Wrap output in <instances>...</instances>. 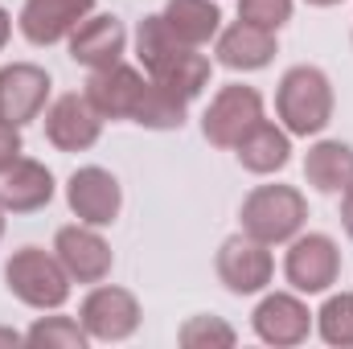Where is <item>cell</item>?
<instances>
[{"label":"cell","instance_id":"6da1fadb","mask_svg":"<svg viewBox=\"0 0 353 349\" xmlns=\"http://www.w3.org/2000/svg\"><path fill=\"white\" fill-rule=\"evenodd\" d=\"M136 58H140V66L148 70L152 83H165L176 94H185V99H197L210 87V58L197 54V46L181 41L161 12L140 21V29H136Z\"/></svg>","mask_w":353,"mask_h":349},{"label":"cell","instance_id":"7a4b0ae2","mask_svg":"<svg viewBox=\"0 0 353 349\" xmlns=\"http://www.w3.org/2000/svg\"><path fill=\"white\" fill-rule=\"evenodd\" d=\"M275 107L292 136H316L333 119V83L316 66H292L279 79Z\"/></svg>","mask_w":353,"mask_h":349},{"label":"cell","instance_id":"3957f363","mask_svg":"<svg viewBox=\"0 0 353 349\" xmlns=\"http://www.w3.org/2000/svg\"><path fill=\"white\" fill-rule=\"evenodd\" d=\"M239 218H243V235L275 247V243H292L300 235V226L308 222V201L292 185H259L243 201Z\"/></svg>","mask_w":353,"mask_h":349},{"label":"cell","instance_id":"277c9868","mask_svg":"<svg viewBox=\"0 0 353 349\" xmlns=\"http://www.w3.org/2000/svg\"><path fill=\"white\" fill-rule=\"evenodd\" d=\"M8 292L29 308H62L70 296V275L58 255H46L41 247H21L4 263Z\"/></svg>","mask_w":353,"mask_h":349},{"label":"cell","instance_id":"5b68a950","mask_svg":"<svg viewBox=\"0 0 353 349\" xmlns=\"http://www.w3.org/2000/svg\"><path fill=\"white\" fill-rule=\"evenodd\" d=\"M263 119V94L255 87H222L214 94V103L205 107V119H201V132L210 144L218 148H234L255 123Z\"/></svg>","mask_w":353,"mask_h":349},{"label":"cell","instance_id":"8992f818","mask_svg":"<svg viewBox=\"0 0 353 349\" xmlns=\"http://www.w3.org/2000/svg\"><path fill=\"white\" fill-rule=\"evenodd\" d=\"M79 325L87 329V337H94V341H123V337H132L140 329V300L128 288L103 283V288H94L83 300Z\"/></svg>","mask_w":353,"mask_h":349},{"label":"cell","instance_id":"52a82bcc","mask_svg":"<svg viewBox=\"0 0 353 349\" xmlns=\"http://www.w3.org/2000/svg\"><path fill=\"white\" fill-rule=\"evenodd\" d=\"M275 275V259L267 251V243L251 235H234L218 247V279L234 292V296H251L263 292Z\"/></svg>","mask_w":353,"mask_h":349},{"label":"cell","instance_id":"ba28073f","mask_svg":"<svg viewBox=\"0 0 353 349\" xmlns=\"http://www.w3.org/2000/svg\"><path fill=\"white\" fill-rule=\"evenodd\" d=\"M283 275L296 292H325L329 283H337L341 275V251L329 235H304L288 247L283 259Z\"/></svg>","mask_w":353,"mask_h":349},{"label":"cell","instance_id":"9c48e42d","mask_svg":"<svg viewBox=\"0 0 353 349\" xmlns=\"http://www.w3.org/2000/svg\"><path fill=\"white\" fill-rule=\"evenodd\" d=\"M50 99V74L33 62H12L0 66V123L25 128L46 111Z\"/></svg>","mask_w":353,"mask_h":349},{"label":"cell","instance_id":"30bf717a","mask_svg":"<svg viewBox=\"0 0 353 349\" xmlns=\"http://www.w3.org/2000/svg\"><path fill=\"white\" fill-rule=\"evenodd\" d=\"M66 201L74 210L79 222L87 226H111L119 218V206H123V193H119V181L99 169V165H87L66 181Z\"/></svg>","mask_w":353,"mask_h":349},{"label":"cell","instance_id":"8fae6325","mask_svg":"<svg viewBox=\"0 0 353 349\" xmlns=\"http://www.w3.org/2000/svg\"><path fill=\"white\" fill-rule=\"evenodd\" d=\"M54 255L66 267V275L79 279V283H103L107 271H111V247H107V239L94 226H87V222L62 226L58 239H54Z\"/></svg>","mask_w":353,"mask_h":349},{"label":"cell","instance_id":"7c38bea8","mask_svg":"<svg viewBox=\"0 0 353 349\" xmlns=\"http://www.w3.org/2000/svg\"><path fill=\"white\" fill-rule=\"evenodd\" d=\"M99 132H103V115L90 107L87 94H62L46 111V136L62 152H87L90 144H99Z\"/></svg>","mask_w":353,"mask_h":349},{"label":"cell","instance_id":"4fadbf2b","mask_svg":"<svg viewBox=\"0 0 353 349\" xmlns=\"http://www.w3.org/2000/svg\"><path fill=\"white\" fill-rule=\"evenodd\" d=\"M123 50H128V29L111 12L79 21V29L70 33V58L87 70H103V66L123 62Z\"/></svg>","mask_w":353,"mask_h":349},{"label":"cell","instance_id":"5bb4252c","mask_svg":"<svg viewBox=\"0 0 353 349\" xmlns=\"http://www.w3.org/2000/svg\"><path fill=\"white\" fill-rule=\"evenodd\" d=\"M94 0H25L21 8V33L33 46H54L62 37H70L79 29V21H87Z\"/></svg>","mask_w":353,"mask_h":349},{"label":"cell","instance_id":"9a60e30c","mask_svg":"<svg viewBox=\"0 0 353 349\" xmlns=\"http://www.w3.org/2000/svg\"><path fill=\"white\" fill-rule=\"evenodd\" d=\"M140 90H144L140 70L115 62V66L90 70L83 94L90 99V107H94L103 119H132V111H136V103H140Z\"/></svg>","mask_w":353,"mask_h":349},{"label":"cell","instance_id":"2e32d148","mask_svg":"<svg viewBox=\"0 0 353 349\" xmlns=\"http://www.w3.org/2000/svg\"><path fill=\"white\" fill-rule=\"evenodd\" d=\"M251 321H255V333L263 337L267 346H300V341L308 337V329H312L308 304H300V300L288 296V292L263 296Z\"/></svg>","mask_w":353,"mask_h":349},{"label":"cell","instance_id":"e0dca14e","mask_svg":"<svg viewBox=\"0 0 353 349\" xmlns=\"http://www.w3.org/2000/svg\"><path fill=\"white\" fill-rule=\"evenodd\" d=\"M50 197H54V173L41 161L21 157L0 173V206L8 214H33L50 206Z\"/></svg>","mask_w":353,"mask_h":349},{"label":"cell","instance_id":"ac0fdd59","mask_svg":"<svg viewBox=\"0 0 353 349\" xmlns=\"http://www.w3.org/2000/svg\"><path fill=\"white\" fill-rule=\"evenodd\" d=\"M275 58V33L251 21H234L218 33V62L230 70H263Z\"/></svg>","mask_w":353,"mask_h":349},{"label":"cell","instance_id":"d6986e66","mask_svg":"<svg viewBox=\"0 0 353 349\" xmlns=\"http://www.w3.org/2000/svg\"><path fill=\"white\" fill-rule=\"evenodd\" d=\"M234 152H239V165H243L247 173H275V169L288 165L292 140H288V132L275 128L271 119H259V123L234 144Z\"/></svg>","mask_w":353,"mask_h":349},{"label":"cell","instance_id":"ffe728a7","mask_svg":"<svg viewBox=\"0 0 353 349\" xmlns=\"http://www.w3.org/2000/svg\"><path fill=\"white\" fill-rule=\"evenodd\" d=\"M304 177L321 193H345L353 185V148L341 140H321L304 157Z\"/></svg>","mask_w":353,"mask_h":349},{"label":"cell","instance_id":"44dd1931","mask_svg":"<svg viewBox=\"0 0 353 349\" xmlns=\"http://www.w3.org/2000/svg\"><path fill=\"white\" fill-rule=\"evenodd\" d=\"M161 17L169 21V29H173L176 37L189 41V46H205L218 33V25H222V12H218L214 0H169Z\"/></svg>","mask_w":353,"mask_h":349},{"label":"cell","instance_id":"7402d4cb","mask_svg":"<svg viewBox=\"0 0 353 349\" xmlns=\"http://www.w3.org/2000/svg\"><path fill=\"white\" fill-rule=\"evenodd\" d=\"M185 107H189L185 94H176L173 87L148 79L144 90H140V103H136L132 119H136L140 128H152V132H173V128L185 123Z\"/></svg>","mask_w":353,"mask_h":349},{"label":"cell","instance_id":"603a6c76","mask_svg":"<svg viewBox=\"0 0 353 349\" xmlns=\"http://www.w3.org/2000/svg\"><path fill=\"white\" fill-rule=\"evenodd\" d=\"M25 346L33 349H83L87 346V329L70 317H41L29 333H25Z\"/></svg>","mask_w":353,"mask_h":349},{"label":"cell","instance_id":"cb8c5ba5","mask_svg":"<svg viewBox=\"0 0 353 349\" xmlns=\"http://www.w3.org/2000/svg\"><path fill=\"white\" fill-rule=\"evenodd\" d=\"M316 325H321V337L329 346H353V292H341V296H329L316 312Z\"/></svg>","mask_w":353,"mask_h":349},{"label":"cell","instance_id":"d4e9b609","mask_svg":"<svg viewBox=\"0 0 353 349\" xmlns=\"http://www.w3.org/2000/svg\"><path fill=\"white\" fill-rule=\"evenodd\" d=\"M176 337H181L185 349H230L234 346V329L222 317H189Z\"/></svg>","mask_w":353,"mask_h":349},{"label":"cell","instance_id":"484cf974","mask_svg":"<svg viewBox=\"0 0 353 349\" xmlns=\"http://www.w3.org/2000/svg\"><path fill=\"white\" fill-rule=\"evenodd\" d=\"M292 17V0H239V21L263 25V29H279Z\"/></svg>","mask_w":353,"mask_h":349},{"label":"cell","instance_id":"4316f807","mask_svg":"<svg viewBox=\"0 0 353 349\" xmlns=\"http://www.w3.org/2000/svg\"><path fill=\"white\" fill-rule=\"evenodd\" d=\"M12 161H21V128L0 123V173H4Z\"/></svg>","mask_w":353,"mask_h":349},{"label":"cell","instance_id":"83f0119b","mask_svg":"<svg viewBox=\"0 0 353 349\" xmlns=\"http://www.w3.org/2000/svg\"><path fill=\"white\" fill-rule=\"evenodd\" d=\"M341 226H345V235L353 239V185L345 189V197H341Z\"/></svg>","mask_w":353,"mask_h":349},{"label":"cell","instance_id":"f1b7e54d","mask_svg":"<svg viewBox=\"0 0 353 349\" xmlns=\"http://www.w3.org/2000/svg\"><path fill=\"white\" fill-rule=\"evenodd\" d=\"M21 341H25V337H21L17 329H0V349H17Z\"/></svg>","mask_w":353,"mask_h":349},{"label":"cell","instance_id":"f546056e","mask_svg":"<svg viewBox=\"0 0 353 349\" xmlns=\"http://www.w3.org/2000/svg\"><path fill=\"white\" fill-rule=\"evenodd\" d=\"M8 29H12V21H8V12L0 8V50H4V41H8Z\"/></svg>","mask_w":353,"mask_h":349},{"label":"cell","instance_id":"4dcf8cb0","mask_svg":"<svg viewBox=\"0 0 353 349\" xmlns=\"http://www.w3.org/2000/svg\"><path fill=\"white\" fill-rule=\"evenodd\" d=\"M308 4H316V8H333V4H341V0H308Z\"/></svg>","mask_w":353,"mask_h":349},{"label":"cell","instance_id":"1f68e13d","mask_svg":"<svg viewBox=\"0 0 353 349\" xmlns=\"http://www.w3.org/2000/svg\"><path fill=\"white\" fill-rule=\"evenodd\" d=\"M0 235H4V206H0Z\"/></svg>","mask_w":353,"mask_h":349}]
</instances>
